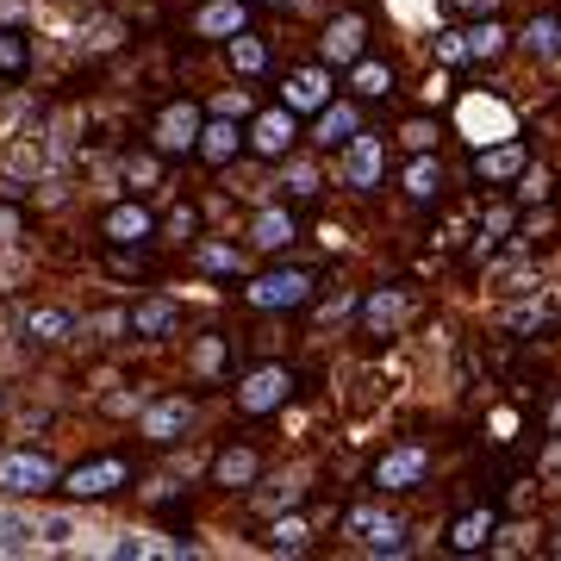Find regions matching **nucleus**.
Segmentation results:
<instances>
[{"label":"nucleus","instance_id":"obj_1","mask_svg":"<svg viewBox=\"0 0 561 561\" xmlns=\"http://www.w3.org/2000/svg\"><path fill=\"white\" fill-rule=\"evenodd\" d=\"M319 294V275L312 268H268L243 287V306H256V312H294Z\"/></svg>","mask_w":561,"mask_h":561},{"label":"nucleus","instance_id":"obj_2","mask_svg":"<svg viewBox=\"0 0 561 561\" xmlns=\"http://www.w3.org/2000/svg\"><path fill=\"white\" fill-rule=\"evenodd\" d=\"M57 486L69 500H106V493L131 486V456H119V449H113V456H88V461H76Z\"/></svg>","mask_w":561,"mask_h":561},{"label":"nucleus","instance_id":"obj_3","mask_svg":"<svg viewBox=\"0 0 561 561\" xmlns=\"http://www.w3.org/2000/svg\"><path fill=\"white\" fill-rule=\"evenodd\" d=\"M424 474H431V449L424 443H393L381 461H375V493H412V486H424Z\"/></svg>","mask_w":561,"mask_h":561},{"label":"nucleus","instance_id":"obj_4","mask_svg":"<svg viewBox=\"0 0 561 561\" xmlns=\"http://www.w3.org/2000/svg\"><path fill=\"white\" fill-rule=\"evenodd\" d=\"M150 144H157L162 157L194 150V144H201V106H194V101H169L157 119H150Z\"/></svg>","mask_w":561,"mask_h":561},{"label":"nucleus","instance_id":"obj_5","mask_svg":"<svg viewBox=\"0 0 561 561\" xmlns=\"http://www.w3.org/2000/svg\"><path fill=\"white\" fill-rule=\"evenodd\" d=\"M287 393H294V375L268 362V368H256V375H243L238 412H250V419H262V412H280V405H287Z\"/></svg>","mask_w":561,"mask_h":561},{"label":"nucleus","instance_id":"obj_6","mask_svg":"<svg viewBox=\"0 0 561 561\" xmlns=\"http://www.w3.org/2000/svg\"><path fill=\"white\" fill-rule=\"evenodd\" d=\"M62 474L50 468V456H38V449H13V456H0V486L7 493H50Z\"/></svg>","mask_w":561,"mask_h":561},{"label":"nucleus","instance_id":"obj_7","mask_svg":"<svg viewBox=\"0 0 561 561\" xmlns=\"http://www.w3.org/2000/svg\"><path fill=\"white\" fill-rule=\"evenodd\" d=\"M405 319H412V294L405 287H375L362 300V337H393Z\"/></svg>","mask_w":561,"mask_h":561},{"label":"nucleus","instance_id":"obj_8","mask_svg":"<svg viewBox=\"0 0 561 561\" xmlns=\"http://www.w3.org/2000/svg\"><path fill=\"white\" fill-rule=\"evenodd\" d=\"M461 131L474 144H500L512 138V106L493 101V94H481V101H461Z\"/></svg>","mask_w":561,"mask_h":561},{"label":"nucleus","instance_id":"obj_9","mask_svg":"<svg viewBox=\"0 0 561 561\" xmlns=\"http://www.w3.org/2000/svg\"><path fill=\"white\" fill-rule=\"evenodd\" d=\"M262 481V456L250 449V443H225L219 456H213V486H238V493H250V486Z\"/></svg>","mask_w":561,"mask_h":561},{"label":"nucleus","instance_id":"obj_10","mask_svg":"<svg viewBox=\"0 0 561 561\" xmlns=\"http://www.w3.org/2000/svg\"><path fill=\"white\" fill-rule=\"evenodd\" d=\"M194 424V405L181 400V393H169V400H157L150 412H144V424H138V437L144 443H181V431Z\"/></svg>","mask_w":561,"mask_h":561},{"label":"nucleus","instance_id":"obj_11","mask_svg":"<svg viewBox=\"0 0 561 561\" xmlns=\"http://www.w3.org/2000/svg\"><path fill=\"white\" fill-rule=\"evenodd\" d=\"M350 157H343V175H350V187H375V181L387 175V150L375 131H356V138L343 144Z\"/></svg>","mask_w":561,"mask_h":561},{"label":"nucleus","instance_id":"obj_12","mask_svg":"<svg viewBox=\"0 0 561 561\" xmlns=\"http://www.w3.org/2000/svg\"><path fill=\"white\" fill-rule=\"evenodd\" d=\"M362 44H368V20H362V13H343V20L324 25V62H331V69L362 62Z\"/></svg>","mask_w":561,"mask_h":561},{"label":"nucleus","instance_id":"obj_13","mask_svg":"<svg viewBox=\"0 0 561 561\" xmlns=\"http://www.w3.org/2000/svg\"><path fill=\"white\" fill-rule=\"evenodd\" d=\"M300 138V125H294V106H268L256 125H250V144H256L262 157H287Z\"/></svg>","mask_w":561,"mask_h":561},{"label":"nucleus","instance_id":"obj_14","mask_svg":"<svg viewBox=\"0 0 561 561\" xmlns=\"http://www.w3.org/2000/svg\"><path fill=\"white\" fill-rule=\"evenodd\" d=\"M20 337L50 350V343H69L76 337V312H62V306H38V312H25L20 319Z\"/></svg>","mask_w":561,"mask_h":561},{"label":"nucleus","instance_id":"obj_15","mask_svg":"<svg viewBox=\"0 0 561 561\" xmlns=\"http://www.w3.org/2000/svg\"><path fill=\"white\" fill-rule=\"evenodd\" d=\"M243 20H250V0H206L201 13H194V32L201 38H238L243 32Z\"/></svg>","mask_w":561,"mask_h":561},{"label":"nucleus","instance_id":"obj_16","mask_svg":"<svg viewBox=\"0 0 561 561\" xmlns=\"http://www.w3.org/2000/svg\"><path fill=\"white\" fill-rule=\"evenodd\" d=\"M324 101H331V62L294 69V76H287V106H294V113H319Z\"/></svg>","mask_w":561,"mask_h":561},{"label":"nucleus","instance_id":"obj_17","mask_svg":"<svg viewBox=\"0 0 561 561\" xmlns=\"http://www.w3.org/2000/svg\"><path fill=\"white\" fill-rule=\"evenodd\" d=\"M493 530H500V512H493V505H481V512H461V518L449 524V549H456V556H474V549H486V542H493Z\"/></svg>","mask_w":561,"mask_h":561},{"label":"nucleus","instance_id":"obj_18","mask_svg":"<svg viewBox=\"0 0 561 561\" xmlns=\"http://www.w3.org/2000/svg\"><path fill=\"white\" fill-rule=\"evenodd\" d=\"M181 324V306L175 300H162V294H150V300H138L131 306V337H169V331H175Z\"/></svg>","mask_w":561,"mask_h":561},{"label":"nucleus","instance_id":"obj_19","mask_svg":"<svg viewBox=\"0 0 561 561\" xmlns=\"http://www.w3.org/2000/svg\"><path fill=\"white\" fill-rule=\"evenodd\" d=\"M106 243H150V231H157V219H150V213H144L138 201H119L113 206V213H106Z\"/></svg>","mask_w":561,"mask_h":561},{"label":"nucleus","instance_id":"obj_20","mask_svg":"<svg viewBox=\"0 0 561 561\" xmlns=\"http://www.w3.org/2000/svg\"><path fill=\"white\" fill-rule=\"evenodd\" d=\"M194 150H201L206 162H213V169H225V162L238 157L243 150V131H238V119H213V125H201V144H194Z\"/></svg>","mask_w":561,"mask_h":561},{"label":"nucleus","instance_id":"obj_21","mask_svg":"<svg viewBox=\"0 0 561 561\" xmlns=\"http://www.w3.org/2000/svg\"><path fill=\"white\" fill-rule=\"evenodd\" d=\"M362 125H356V106H343V101H324L319 106V125H312V138L324 144V150H343V144L356 138Z\"/></svg>","mask_w":561,"mask_h":561},{"label":"nucleus","instance_id":"obj_22","mask_svg":"<svg viewBox=\"0 0 561 561\" xmlns=\"http://www.w3.org/2000/svg\"><path fill=\"white\" fill-rule=\"evenodd\" d=\"M294 238H300V219H294L287 206H268V213L250 225V243H256V250H287Z\"/></svg>","mask_w":561,"mask_h":561},{"label":"nucleus","instance_id":"obj_23","mask_svg":"<svg viewBox=\"0 0 561 561\" xmlns=\"http://www.w3.org/2000/svg\"><path fill=\"white\" fill-rule=\"evenodd\" d=\"M101 268L113 280H144V275H150V256H144V243H106Z\"/></svg>","mask_w":561,"mask_h":561},{"label":"nucleus","instance_id":"obj_24","mask_svg":"<svg viewBox=\"0 0 561 561\" xmlns=\"http://www.w3.org/2000/svg\"><path fill=\"white\" fill-rule=\"evenodd\" d=\"M32 69V38L13 32V25H0V81H20Z\"/></svg>","mask_w":561,"mask_h":561},{"label":"nucleus","instance_id":"obj_25","mask_svg":"<svg viewBox=\"0 0 561 561\" xmlns=\"http://www.w3.org/2000/svg\"><path fill=\"white\" fill-rule=\"evenodd\" d=\"M524 162H530V150H524V144H500V150H486L474 169H481V181H512Z\"/></svg>","mask_w":561,"mask_h":561},{"label":"nucleus","instance_id":"obj_26","mask_svg":"<svg viewBox=\"0 0 561 561\" xmlns=\"http://www.w3.org/2000/svg\"><path fill=\"white\" fill-rule=\"evenodd\" d=\"M225 50H231V69H238V76H262V62H268V50H262L256 32H238V38H225Z\"/></svg>","mask_w":561,"mask_h":561},{"label":"nucleus","instance_id":"obj_27","mask_svg":"<svg viewBox=\"0 0 561 561\" xmlns=\"http://www.w3.org/2000/svg\"><path fill=\"white\" fill-rule=\"evenodd\" d=\"M461 44H468V57H481V62H493L505 50V25H474V32H461Z\"/></svg>","mask_w":561,"mask_h":561},{"label":"nucleus","instance_id":"obj_28","mask_svg":"<svg viewBox=\"0 0 561 561\" xmlns=\"http://www.w3.org/2000/svg\"><path fill=\"white\" fill-rule=\"evenodd\" d=\"M350 88H356V94H368V101H381L387 88H393V69H387V62H356Z\"/></svg>","mask_w":561,"mask_h":561},{"label":"nucleus","instance_id":"obj_29","mask_svg":"<svg viewBox=\"0 0 561 561\" xmlns=\"http://www.w3.org/2000/svg\"><path fill=\"white\" fill-rule=\"evenodd\" d=\"M405 194H412V201H437V194H443V169H437V162H412V175H405Z\"/></svg>","mask_w":561,"mask_h":561},{"label":"nucleus","instance_id":"obj_30","mask_svg":"<svg viewBox=\"0 0 561 561\" xmlns=\"http://www.w3.org/2000/svg\"><path fill=\"white\" fill-rule=\"evenodd\" d=\"M225 356H231V337H201L187 362H194V375H219V368H225Z\"/></svg>","mask_w":561,"mask_h":561},{"label":"nucleus","instance_id":"obj_31","mask_svg":"<svg viewBox=\"0 0 561 561\" xmlns=\"http://www.w3.org/2000/svg\"><path fill=\"white\" fill-rule=\"evenodd\" d=\"M356 537H368V549H400V518H356Z\"/></svg>","mask_w":561,"mask_h":561},{"label":"nucleus","instance_id":"obj_32","mask_svg":"<svg viewBox=\"0 0 561 561\" xmlns=\"http://www.w3.org/2000/svg\"><path fill=\"white\" fill-rule=\"evenodd\" d=\"M524 44H530L537 57H561V20H530V32H524Z\"/></svg>","mask_w":561,"mask_h":561},{"label":"nucleus","instance_id":"obj_33","mask_svg":"<svg viewBox=\"0 0 561 561\" xmlns=\"http://www.w3.org/2000/svg\"><path fill=\"white\" fill-rule=\"evenodd\" d=\"M268 549H287V556H294V549H306V524H300V518H287V524L275 518V530H268Z\"/></svg>","mask_w":561,"mask_h":561},{"label":"nucleus","instance_id":"obj_34","mask_svg":"<svg viewBox=\"0 0 561 561\" xmlns=\"http://www.w3.org/2000/svg\"><path fill=\"white\" fill-rule=\"evenodd\" d=\"M400 144H405V150H419V157H424V150L437 144V125H431V119H405V125H400Z\"/></svg>","mask_w":561,"mask_h":561},{"label":"nucleus","instance_id":"obj_35","mask_svg":"<svg viewBox=\"0 0 561 561\" xmlns=\"http://www.w3.org/2000/svg\"><path fill=\"white\" fill-rule=\"evenodd\" d=\"M13 238H25V206L0 194V243H13Z\"/></svg>","mask_w":561,"mask_h":561},{"label":"nucleus","instance_id":"obj_36","mask_svg":"<svg viewBox=\"0 0 561 561\" xmlns=\"http://www.w3.org/2000/svg\"><path fill=\"white\" fill-rule=\"evenodd\" d=\"M169 231H175V238L187 243L194 231H201V213H194V206H175V213H169Z\"/></svg>","mask_w":561,"mask_h":561},{"label":"nucleus","instance_id":"obj_37","mask_svg":"<svg viewBox=\"0 0 561 561\" xmlns=\"http://www.w3.org/2000/svg\"><path fill=\"white\" fill-rule=\"evenodd\" d=\"M524 201H549V175L542 169H524V187H518Z\"/></svg>","mask_w":561,"mask_h":561},{"label":"nucleus","instance_id":"obj_38","mask_svg":"<svg viewBox=\"0 0 561 561\" xmlns=\"http://www.w3.org/2000/svg\"><path fill=\"white\" fill-rule=\"evenodd\" d=\"M213 106H219L225 119H238V113H250V94H219Z\"/></svg>","mask_w":561,"mask_h":561},{"label":"nucleus","instance_id":"obj_39","mask_svg":"<svg viewBox=\"0 0 561 561\" xmlns=\"http://www.w3.org/2000/svg\"><path fill=\"white\" fill-rule=\"evenodd\" d=\"M125 175H138V181H150V175H157V162H150V157H125Z\"/></svg>","mask_w":561,"mask_h":561},{"label":"nucleus","instance_id":"obj_40","mask_svg":"<svg viewBox=\"0 0 561 561\" xmlns=\"http://www.w3.org/2000/svg\"><path fill=\"white\" fill-rule=\"evenodd\" d=\"M206 268H231V275H238V256H231V250H206Z\"/></svg>","mask_w":561,"mask_h":561},{"label":"nucleus","instance_id":"obj_41","mask_svg":"<svg viewBox=\"0 0 561 561\" xmlns=\"http://www.w3.org/2000/svg\"><path fill=\"white\" fill-rule=\"evenodd\" d=\"M493 0H449V13H486Z\"/></svg>","mask_w":561,"mask_h":561},{"label":"nucleus","instance_id":"obj_42","mask_svg":"<svg viewBox=\"0 0 561 561\" xmlns=\"http://www.w3.org/2000/svg\"><path fill=\"white\" fill-rule=\"evenodd\" d=\"M549 549H556V556H561V537H556V542H549Z\"/></svg>","mask_w":561,"mask_h":561}]
</instances>
